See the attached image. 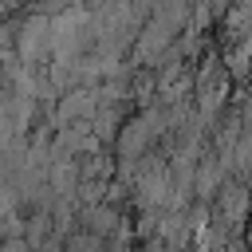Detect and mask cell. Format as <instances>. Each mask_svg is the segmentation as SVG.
Wrapping results in <instances>:
<instances>
[{
	"label": "cell",
	"instance_id": "7a4b0ae2",
	"mask_svg": "<svg viewBox=\"0 0 252 252\" xmlns=\"http://www.w3.org/2000/svg\"><path fill=\"white\" fill-rule=\"evenodd\" d=\"M83 173H79V161L75 158H51L47 165V189H55L59 197H75Z\"/></svg>",
	"mask_w": 252,
	"mask_h": 252
},
{
	"label": "cell",
	"instance_id": "6da1fadb",
	"mask_svg": "<svg viewBox=\"0 0 252 252\" xmlns=\"http://www.w3.org/2000/svg\"><path fill=\"white\" fill-rule=\"evenodd\" d=\"M94 110H98V91L75 87L71 94H63L55 118H59V126H63V122H75V118H94Z\"/></svg>",
	"mask_w": 252,
	"mask_h": 252
},
{
	"label": "cell",
	"instance_id": "277c9868",
	"mask_svg": "<svg viewBox=\"0 0 252 252\" xmlns=\"http://www.w3.org/2000/svg\"><path fill=\"white\" fill-rule=\"evenodd\" d=\"M0 252H32V244L24 236H4L0 240Z\"/></svg>",
	"mask_w": 252,
	"mask_h": 252
},
{
	"label": "cell",
	"instance_id": "3957f363",
	"mask_svg": "<svg viewBox=\"0 0 252 252\" xmlns=\"http://www.w3.org/2000/svg\"><path fill=\"white\" fill-rule=\"evenodd\" d=\"M47 236H51V213H47V209H35V213L24 220V240H28L32 248H39Z\"/></svg>",
	"mask_w": 252,
	"mask_h": 252
}]
</instances>
